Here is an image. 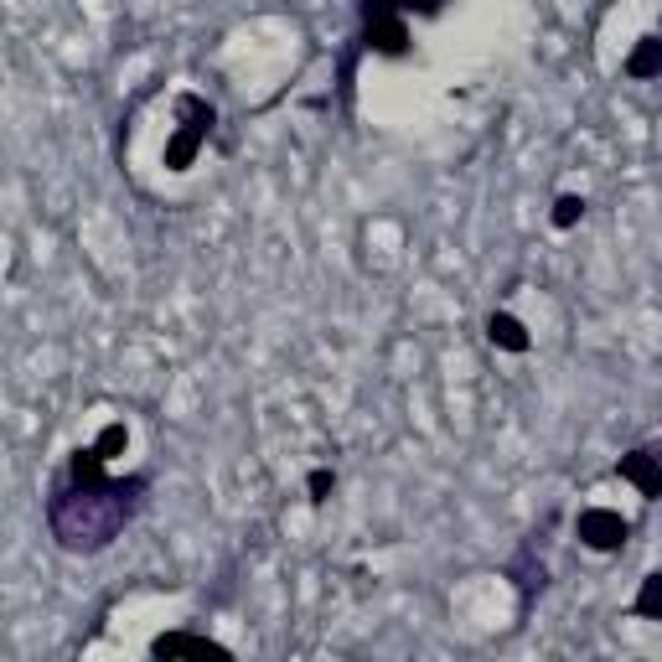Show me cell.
<instances>
[{"instance_id": "277c9868", "label": "cell", "mask_w": 662, "mask_h": 662, "mask_svg": "<svg viewBox=\"0 0 662 662\" xmlns=\"http://www.w3.org/2000/svg\"><path fill=\"white\" fill-rule=\"evenodd\" d=\"M150 657H233L223 642H213V637H197V631H166V637H156L150 642Z\"/></svg>"}, {"instance_id": "7a4b0ae2", "label": "cell", "mask_w": 662, "mask_h": 662, "mask_svg": "<svg viewBox=\"0 0 662 662\" xmlns=\"http://www.w3.org/2000/svg\"><path fill=\"white\" fill-rule=\"evenodd\" d=\"M445 0H363V42L383 57H399L409 47V16H435Z\"/></svg>"}, {"instance_id": "9c48e42d", "label": "cell", "mask_w": 662, "mask_h": 662, "mask_svg": "<svg viewBox=\"0 0 662 662\" xmlns=\"http://www.w3.org/2000/svg\"><path fill=\"white\" fill-rule=\"evenodd\" d=\"M657 68H662V42H657V37H647L637 52L626 57V73H631V78H652Z\"/></svg>"}, {"instance_id": "ba28073f", "label": "cell", "mask_w": 662, "mask_h": 662, "mask_svg": "<svg viewBox=\"0 0 662 662\" xmlns=\"http://www.w3.org/2000/svg\"><path fill=\"white\" fill-rule=\"evenodd\" d=\"M631 616H647V621H662V569H652L642 595L631 600Z\"/></svg>"}, {"instance_id": "52a82bcc", "label": "cell", "mask_w": 662, "mask_h": 662, "mask_svg": "<svg viewBox=\"0 0 662 662\" xmlns=\"http://www.w3.org/2000/svg\"><path fill=\"white\" fill-rule=\"evenodd\" d=\"M207 130H213V119H197V125H187L182 135L171 140V150H166V166H171V171H187V166H192V156H197V145L207 140Z\"/></svg>"}, {"instance_id": "3957f363", "label": "cell", "mask_w": 662, "mask_h": 662, "mask_svg": "<svg viewBox=\"0 0 662 662\" xmlns=\"http://www.w3.org/2000/svg\"><path fill=\"white\" fill-rule=\"evenodd\" d=\"M575 533H580V544H585V549L611 554V549H621V544H626L631 523H626L621 513H606V507H585V513L575 518Z\"/></svg>"}, {"instance_id": "6da1fadb", "label": "cell", "mask_w": 662, "mask_h": 662, "mask_svg": "<svg viewBox=\"0 0 662 662\" xmlns=\"http://www.w3.org/2000/svg\"><path fill=\"white\" fill-rule=\"evenodd\" d=\"M104 461L109 456L99 445L73 450L68 476L57 481L52 497H47V528H52V538H57L63 554H104L145 507L150 476L145 471L109 476Z\"/></svg>"}, {"instance_id": "5b68a950", "label": "cell", "mask_w": 662, "mask_h": 662, "mask_svg": "<svg viewBox=\"0 0 662 662\" xmlns=\"http://www.w3.org/2000/svg\"><path fill=\"white\" fill-rule=\"evenodd\" d=\"M621 476L637 481V492H642L647 502L662 497V456H657V450H631V456L621 461Z\"/></svg>"}, {"instance_id": "8fae6325", "label": "cell", "mask_w": 662, "mask_h": 662, "mask_svg": "<svg viewBox=\"0 0 662 662\" xmlns=\"http://www.w3.org/2000/svg\"><path fill=\"white\" fill-rule=\"evenodd\" d=\"M331 487H337V476H331L326 466H321V471H311V502H326V492H331Z\"/></svg>"}, {"instance_id": "30bf717a", "label": "cell", "mask_w": 662, "mask_h": 662, "mask_svg": "<svg viewBox=\"0 0 662 662\" xmlns=\"http://www.w3.org/2000/svg\"><path fill=\"white\" fill-rule=\"evenodd\" d=\"M585 218V197H575V192H564L559 202H554V228H575Z\"/></svg>"}, {"instance_id": "8992f818", "label": "cell", "mask_w": 662, "mask_h": 662, "mask_svg": "<svg viewBox=\"0 0 662 662\" xmlns=\"http://www.w3.org/2000/svg\"><path fill=\"white\" fill-rule=\"evenodd\" d=\"M487 337H492V347H502V352H528V347H533L528 326H523L513 311H492V316H487Z\"/></svg>"}]
</instances>
